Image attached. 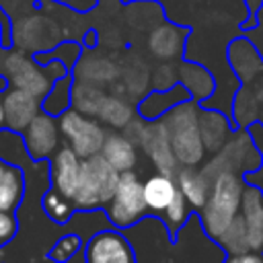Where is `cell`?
<instances>
[{"mask_svg": "<svg viewBox=\"0 0 263 263\" xmlns=\"http://www.w3.org/2000/svg\"><path fill=\"white\" fill-rule=\"evenodd\" d=\"M60 125L58 119L45 111H39L35 119L23 129V144L27 154L33 160H45L55 154L60 148Z\"/></svg>", "mask_w": 263, "mask_h": 263, "instance_id": "obj_8", "label": "cell"}, {"mask_svg": "<svg viewBox=\"0 0 263 263\" xmlns=\"http://www.w3.org/2000/svg\"><path fill=\"white\" fill-rule=\"evenodd\" d=\"M197 117L199 109L193 99L175 105L162 117L179 166H197L205 158V146L201 142Z\"/></svg>", "mask_w": 263, "mask_h": 263, "instance_id": "obj_3", "label": "cell"}, {"mask_svg": "<svg viewBox=\"0 0 263 263\" xmlns=\"http://www.w3.org/2000/svg\"><path fill=\"white\" fill-rule=\"evenodd\" d=\"M240 216L247 228L249 251L263 253V189L245 185L240 199Z\"/></svg>", "mask_w": 263, "mask_h": 263, "instance_id": "obj_13", "label": "cell"}, {"mask_svg": "<svg viewBox=\"0 0 263 263\" xmlns=\"http://www.w3.org/2000/svg\"><path fill=\"white\" fill-rule=\"evenodd\" d=\"M197 123H199V134H201V142L205 146V152L216 154L218 150L224 148V144L232 136L230 119L216 109H199Z\"/></svg>", "mask_w": 263, "mask_h": 263, "instance_id": "obj_15", "label": "cell"}, {"mask_svg": "<svg viewBox=\"0 0 263 263\" xmlns=\"http://www.w3.org/2000/svg\"><path fill=\"white\" fill-rule=\"evenodd\" d=\"M101 154L119 173L134 171L136 164H138V146L123 132H111V134H107L105 144L101 148Z\"/></svg>", "mask_w": 263, "mask_h": 263, "instance_id": "obj_18", "label": "cell"}, {"mask_svg": "<svg viewBox=\"0 0 263 263\" xmlns=\"http://www.w3.org/2000/svg\"><path fill=\"white\" fill-rule=\"evenodd\" d=\"M245 185L247 183L242 175L232 171H222L214 177L210 197L205 205L199 210L201 226L212 240H218V236L240 214V199H242Z\"/></svg>", "mask_w": 263, "mask_h": 263, "instance_id": "obj_1", "label": "cell"}, {"mask_svg": "<svg viewBox=\"0 0 263 263\" xmlns=\"http://www.w3.org/2000/svg\"><path fill=\"white\" fill-rule=\"evenodd\" d=\"M84 263H136V253L121 232L101 230L88 238Z\"/></svg>", "mask_w": 263, "mask_h": 263, "instance_id": "obj_9", "label": "cell"}, {"mask_svg": "<svg viewBox=\"0 0 263 263\" xmlns=\"http://www.w3.org/2000/svg\"><path fill=\"white\" fill-rule=\"evenodd\" d=\"M179 72H181L179 80L189 90L193 101L197 99V86H199V99H205L214 92V80H212L208 70H203L199 66H193V64H181Z\"/></svg>", "mask_w": 263, "mask_h": 263, "instance_id": "obj_24", "label": "cell"}, {"mask_svg": "<svg viewBox=\"0 0 263 263\" xmlns=\"http://www.w3.org/2000/svg\"><path fill=\"white\" fill-rule=\"evenodd\" d=\"M72 82H74V76L72 74H66V76H60L53 80L49 92L41 99V111L53 115V117H60L66 109H70V92H72Z\"/></svg>", "mask_w": 263, "mask_h": 263, "instance_id": "obj_23", "label": "cell"}, {"mask_svg": "<svg viewBox=\"0 0 263 263\" xmlns=\"http://www.w3.org/2000/svg\"><path fill=\"white\" fill-rule=\"evenodd\" d=\"M0 33H2V29H0Z\"/></svg>", "mask_w": 263, "mask_h": 263, "instance_id": "obj_35", "label": "cell"}, {"mask_svg": "<svg viewBox=\"0 0 263 263\" xmlns=\"http://www.w3.org/2000/svg\"><path fill=\"white\" fill-rule=\"evenodd\" d=\"M150 68L148 64L140 58V55H129L121 66H119V90L121 95H125L127 99H138L148 92V86H150Z\"/></svg>", "mask_w": 263, "mask_h": 263, "instance_id": "obj_17", "label": "cell"}, {"mask_svg": "<svg viewBox=\"0 0 263 263\" xmlns=\"http://www.w3.org/2000/svg\"><path fill=\"white\" fill-rule=\"evenodd\" d=\"M189 212H191V205L187 203V199L183 197V193L177 191L175 199H173V201L164 208V212H162V220H164V224H166V228H168V232H171L173 236H175V232L187 222Z\"/></svg>", "mask_w": 263, "mask_h": 263, "instance_id": "obj_27", "label": "cell"}, {"mask_svg": "<svg viewBox=\"0 0 263 263\" xmlns=\"http://www.w3.org/2000/svg\"><path fill=\"white\" fill-rule=\"evenodd\" d=\"M72 72L76 80H84L97 86H107L119 80V64L107 55H97V53L80 55Z\"/></svg>", "mask_w": 263, "mask_h": 263, "instance_id": "obj_14", "label": "cell"}, {"mask_svg": "<svg viewBox=\"0 0 263 263\" xmlns=\"http://www.w3.org/2000/svg\"><path fill=\"white\" fill-rule=\"evenodd\" d=\"M228 255H238V253H245L249 251V242H247V228H245V222H242V216L238 214L232 224L218 236L216 240Z\"/></svg>", "mask_w": 263, "mask_h": 263, "instance_id": "obj_26", "label": "cell"}, {"mask_svg": "<svg viewBox=\"0 0 263 263\" xmlns=\"http://www.w3.org/2000/svg\"><path fill=\"white\" fill-rule=\"evenodd\" d=\"M177 191H179V187H177L175 177L162 175V173H156V175L148 177L144 181V199H146L148 212L162 214L164 208L175 199Z\"/></svg>", "mask_w": 263, "mask_h": 263, "instance_id": "obj_20", "label": "cell"}, {"mask_svg": "<svg viewBox=\"0 0 263 263\" xmlns=\"http://www.w3.org/2000/svg\"><path fill=\"white\" fill-rule=\"evenodd\" d=\"M80 247H82L80 236L74 234V232H68V234H64V236L58 238V242L49 249L47 257H49L53 263H66V261H70V259L78 253Z\"/></svg>", "mask_w": 263, "mask_h": 263, "instance_id": "obj_28", "label": "cell"}, {"mask_svg": "<svg viewBox=\"0 0 263 263\" xmlns=\"http://www.w3.org/2000/svg\"><path fill=\"white\" fill-rule=\"evenodd\" d=\"M175 72H177L175 64L162 62V64L152 72V76H150V86H152V90H168V88L177 86V84H179V74H175Z\"/></svg>", "mask_w": 263, "mask_h": 263, "instance_id": "obj_29", "label": "cell"}, {"mask_svg": "<svg viewBox=\"0 0 263 263\" xmlns=\"http://www.w3.org/2000/svg\"><path fill=\"white\" fill-rule=\"evenodd\" d=\"M66 74L68 68L60 60L39 64L35 58L25 55L23 51H8L0 58V76L6 80V84L27 90L39 99L49 92L55 78Z\"/></svg>", "mask_w": 263, "mask_h": 263, "instance_id": "obj_2", "label": "cell"}, {"mask_svg": "<svg viewBox=\"0 0 263 263\" xmlns=\"http://www.w3.org/2000/svg\"><path fill=\"white\" fill-rule=\"evenodd\" d=\"M138 146L150 158L156 173L171 175V177L177 175L179 162H177V156H175V150H173V144H171V136H168V129H166L162 117L154 119V121H148L144 125Z\"/></svg>", "mask_w": 263, "mask_h": 263, "instance_id": "obj_7", "label": "cell"}, {"mask_svg": "<svg viewBox=\"0 0 263 263\" xmlns=\"http://www.w3.org/2000/svg\"><path fill=\"white\" fill-rule=\"evenodd\" d=\"M105 210L115 228H129L148 214V205L144 199V181L138 177V173L125 171L119 175L115 195Z\"/></svg>", "mask_w": 263, "mask_h": 263, "instance_id": "obj_5", "label": "cell"}, {"mask_svg": "<svg viewBox=\"0 0 263 263\" xmlns=\"http://www.w3.org/2000/svg\"><path fill=\"white\" fill-rule=\"evenodd\" d=\"M41 208H43V212L47 214V218L53 220L55 224H66V222L72 218L74 210H76V208H74V201L68 199L66 195H62L60 191H55L53 187L43 193Z\"/></svg>", "mask_w": 263, "mask_h": 263, "instance_id": "obj_25", "label": "cell"}, {"mask_svg": "<svg viewBox=\"0 0 263 263\" xmlns=\"http://www.w3.org/2000/svg\"><path fill=\"white\" fill-rule=\"evenodd\" d=\"M58 125L66 146H70L80 158L99 154L107 138L105 127L97 117L82 115L72 107L58 117Z\"/></svg>", "mask_w": 263, "mask_h": 263, "instance_id": "obj_6", "label": "cell"}, {"mask_svg": "<svg viewBox=\"0 0 263 263\" xmlns=\"http://www.w3.org/2000/svg\"><path fill=\"white\" fill-rule=\"evenodd\" d=\"M2 105H4V123L6 129L23 134V129L35 119V115L41 111V99L14 88V86H6L2 90Z\"/></svg>", "mask_w": 263, "mask_h": 263, "instance_id": "obj_10", "label": "cell"}, {"mask_svg": "<svg viewBox=\"0 0 263 263\" xmlns=\"http://www.w3.org/2000/svg\"><path fill=\"white\" fill-rule=\"evenodd\" d=\"M224 263H263V253L245 251V253H238V255H228Z\"/></svg>", "mask_w": 263, "mask_h": 263, "instance_id": "obj_31", "label": "cell"}, {"mask_svg": "<svg viewBox=\"0 0 263 263\" xmlns=\"http://www.w3.org/2000/svg\"><path fill=\"white\" fill-rule=\"evenodd\" d=\"M80 162L82 158L70 148V146H60L55 154L49 158V179L51 187L66 195L68 199L74 197L78 189V179H80Z\"/></svg>", "mask_w": 263, "mask_h": 263, "instance_id": "obj_11", "label": "cell"}, {"mask_svg": "<svg viewBox=\"0 0 263 263\" xmlns=\"http://www.w3.org/2000/svg\"><path fill=\"white\" fill-rule=\"evenodd\" d=\"M259 127H263V109H261V113H259Z\"/></svg>", "mask_w": 263, "mask_h": 263, "instance_id": "obj_34", "label": "cell"}, {"mask_svg": "<svg viewBox=\"0 0 263 263\" xmlns=\"http://www.w3.org/2000/svg\"><path fill=\"white\" fill-rule=\"evenodd\" d=\"M97 119L101 123L113 127L115 132H121L134 119V103H132V99H127L121 92L105 95Z\"/></svg>", "mask_w": 263, "mask_h": 263, "instance_id": "obj_21", "label": "cell"}, {"mask_svg": "<svg viewBox=\"0 0 263 263\" xmlns=\"http://www.w3.org/2000/svg\"><path fill=\"white\" fill-rule=\"evenodd\" d=\"M175 181H177L179 191L191 205V210L199 212L205 205L210 197V189H212V181L205 177V173L197 171L195 166H179Z\"/></svg>", "mask_w": 263, "mask_h": 263, "instance_id": "obj_16", "label": "cell"}, {"mask_svg": "<svg viewBox=\"0 0 263 263\" xmlns=\"http://www.w3.org/2000/svg\"><path fill=\"white\" fill-rule=\"evenodd\" d=\"M6 123H4V105H2V92H0V129H4Z\"/></svg>", "mask_w": 263, "mask_h": 263, "instance_id": "obj_32", "label": "cell"}, {"mask_svg": "<svg viewBox=\"0 0 263 263\" xmlns=\"http://www.w3.org/2000/svg\"><path fill=\"white\" fill-rule=\"evenodd\" d=\"M119 171H115L105 156L99 152L95 156L82 158L80 162V179L78 189L72 197L76 210H99L107 208L115 195Z\"/></svg>", "mask_w": 263, "mask_h": 263, "instance_id": "obj_4", "label": "cell"}, {"mask_svg": "<svg viewBox=\"0 0 263 263\" xmlns=\"http://www.w3.org/2000/svg\"><path fill=\"white\" fill-rule=\"evenodd\" d=\"M25 187L27 181L23 171L16 164L0 158V210L14 212L25 197Z\"/></svg>", "mask_w": 263, "mask_h": 263, "instance_id": "obj_19", "label": "cell"}, {"mask_svg": "<svg viewBox=\"0 0 263 263\" xmlns=\"http://www.w3.org/2000/svg\"><path fill=\"white\" fill-rule=\"evenodd\" d=\"M16 230H18V222H16L14 212L0 210V247L8 245L16 236Z\"/></svg>", "mask_w": 263, "mask_h": 263, "instance_id": "obj_30", "label": "cell"}, {"mask_svg": "<svg viewBox=\"0 0 263 263\" xmlns=\"http://www.w3.org/2000/svg\"><path fill=\"white\" fill-rule=\"evenodd\" d=\"M245 2H249V6H251V10L255 12V10H257V6H259V4L263 2V0H245Z\"/></svg>", "mask_w": 263, "mask_h": 263, "instance_id": "obj_33", "label": "cell"}, {"mask_svg": "<svg viewBox=\"0 0 263 263\" xmlns=\"http://www.w3.org/2000/svg\"><path fill=\"white\" fill-rule=\"evenodd\" d=\"M105 95L107 92L103 90V86H97V84H90V82L74 78L72 92H70V105H72V109H76L82 115L97 117Z\"/></svg>", "mask_w": 263, "mask_h": 263, "instance_id": "obj_22", "label": "cell"}, {"mask_svg": "<svg viewBox=\"0 0 263 263\" xmlns=\"http://www.w3.org/2000/svg\"><path fill=\"white\" fill-rule=\"evenodd\" d=\"M187 35H189V29L164 21L148 33V41H146L148 53L158 62H173L181 58Z\"/></svg>", "mask_w": 263, "mask_h": 263, "instance_id": "obj_12", "label": "cell"}]
</instances>
